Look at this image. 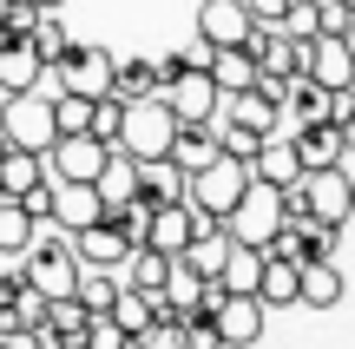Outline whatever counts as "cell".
Returning a JSON list of instances; mask_svg holds the SVG:
<instances>
[{
    "instance_id": "cell-1",
    "label": "cell",
    "mask_w": 355,
    "mask_h": 349,
    "mask_svg": "<svg viewBox=\"0 0 355 349\" xmlns=\"http://www.w3.org/2000/svg\"><path fill=\"white\" fill-rule=\"evenodd\" d=\"M171 132H178V112L165 105V92H145V99H125V126H119V158L132 165H152V158L171 152Z\"/></svg>"
},
{
    "instance_id": "cell-2",
    "label": "cell",
    "mask_w": 355,
    "mask_h": 349,
    "mask_svg": "<svg viewBox=\"0 0 355 349\" xmlns=\"http://www.w3.org/2000/svg\"><path fill=\"white\" fill-rule=\"evenodd\" d=\"M243 191H250V158H230V152H217L211 165H198V171L184 178V198H191L211 224H224L230 211H237Z\"/></svg>"
},
{
    "instance_id": "cell-3",
    "label": "cell",
    "mask_w": 355,
    "mask_h": 349,
    "mask_svg": "<svg viewBox=\"0 0 355 349\" xmlns=\"http://www.w3.org/2000/svg\"><path fill=\"white\" fill-rule=\"evenodd\" d=\"M0 139L20 145V152H46L60 132H53V92L26 86V92H0Z\"/></svg>"
},
{
    "instance_id": "cell-4",
    "label": "cell",
    "mask_w": 355,
    "mask_h": 349,
    "mask_svg": "<svg viewBox=\"0 0 355 349\" xmlns=\"http://www.w3.org/2000/svg\"><path fill=\"white\" fill-rule=\"evenodd\" d=\"M20 271H26V284H33L40 297H73L79 257H73V244H66V231L60 237H33V244L20 250Z\"/></svg>"
},
{
    "instance_id": "cell-5",
    "label": "cell",
    "mask_w": 355,
    "mask_h": 349,
    "mask_svg": "<svg viewBox=\"0 0 355 349\" xmlns=\"http://www.w3.org/2000/svg\"><path fill=\"white\" fill-rule=\"evenodd\" d=\"M105 165H112V145L92 139V132H60L46 145V178H60V185H92Z\"/></svg>"
},
{
    "instance_id": "cell-6",
    "label": "cell",
    "mask_w": 355,
    "mask_h": 349,
    "mask_svg": "<svg viewBox=\"0 0 355 349\" xmlns=\"http://www.w3.org/2000/svg\"><path fill=\"white\" fill-rule=\"evenodd\" d=\"M112 66L119 60L105 46H79L73 40V46L46 66V79H60V92H79V99H105V92H112Z\"/></svg>"
},
{
    "instance_id": "cell-7",
    "label": "cell",
    "mask_w": 355,
    "mask_h": 349,
    "mask_svg": "<svg viewBox=\"0 0 355 349\" xmlns=\"http://www.w3.org/2000/svg\"><path fill=\"white\" fill-rule=\"evenodd\" d=\"M277 224H283L277 185H257V178H250V191L237 198V211L224 218V231L237 237V244H257V250H270V237H277Z\"/></svg>"
},
{
    "instance_id": "cell-8",
    "label": "cell",
    "mask_w": 355,
    "mask_h": 349,
    "mask_svg": "<svg viewBox=\"0 0 355 349\" xmlns=\"http://www.w3.org/2000/svg\"><path fill=\"white\" fill-rule=\"evenodd\" d=\"M217 126L224 132H250V139H283V105L263 99L257 86H243V92H224V99H217Z\"/></svg>"
},
{
    "instance_id": "cell-9",
    "label": "cell",
    "mask_w": 355,
    "mask_h": 349,
    "mask_svg": "<svg viewBox=\"0 0 355 349\" xmlns=\"http://www.w3.org/2000/svg\"><path fill=\"white\" fill-rule=\"evenodd\" d=\"M296 198H303V218L316 224H349V171L343 165H322V171H303L296 178Z\"/></svg>"
},
{
    "instance_id": "cell-10",
    "label": "cell",
    "mask_w": 355,
    "mask_h": 349,
    "mask_svg": "<svg viewBox=\"0 0 355 349\" xmlns=\"http://www.w3.org/2000/svg\"><path fill=\"white\" fill-rule=\"evenodd\" d=\"M204 224H211V218H204L191 198H171V205L145 211V237H139V244H152V250H165V257H178V250H184Z\"/></svg>"
},
{
    "instance_id": "cell-11",
    "label": "cell",
    "mask_w": 355,
    "mask_h": 349,
    "mask_svg": "<svg viewBox=\"0 0 355 349\" xmlns=\"http://www.w3.org/2000/svg\"><path fill=\"white\" fill-rule=\"evenodd\" d=\"M336 224H316V218H283L277 224V237H270V250L277 257H290V264H322V257H336Z\"/></svg>"
},
{
    "instance_id": "cell-12",
    "label": "cell",
    "mask_w": 355,
    "mask_h": 349,
    "mask_svg": "<svg viewBox=\"0 0 355 349\" xmlns=\"http://www.w3.org/2000/svg\"><path fill=\"white\" fill-rule=\"evenodd\" d=\"M66 244H73V257H79V271H119V264L132 257V237H119L112 224L105 218H92V224H79L73 237H66Z\"/></svg>"
},
{
    "instance_id": "cell-13",
    "label": "cell",
    "mask_w": 355,
    "mask_h": 349,
    "mask_svg": "<svg viewBox=\"0 0 355 349\" xmlns=\"http://www.w3.org/2000/svg\"><path fill=\"white\" fill-rule=\"evenodd\" d=\"M263 303H257V297H237V290H230V297L224 303H217V316H211V323H217V343H224V349H250V343H263Z\"/></svg>"
},
{
    "instance_id": "cell-14",
    "label": "cell",
    "mask_w": 355,
    "mask_h": 349,
    "mask_svg": "<svg viewBox=\"0 0 355 349\" xmlns=\"http://www.w3.org/2000/svg\"><path fill=\"white\" fill-rule=\"evenodd\" d=\"M283 139H290V152H296V165H303V171L343 165V132H336V119H309V126H290Z\"/></svg>"
},
{
    "instance_id": "cell-15",
    "label": "cell",
    "mask_w": 355,
    "mask_h": 349,
    "mask_svg": "<svg viewBox=\"0 0 355 349\" xmlns=\"http://www.w3.org/2000/svg\"><path fill=\"white\" fill-rule=\"evenodd\" d=\"M99 211H105L99 185H60V178H53V205H46V224H53V231H66V237H73L79 224H92Z\"/></svg>"
},
{
    "instance_id": "cell-16",
    "label": "cell",
    "mask_w": 355,
    "mask_h": 349,
    "mask_svg": "<svg viewBox=\"0 0 355 349\" xmlns=\"http://www.w3.org/2000/svg\"><path fill=\"white\" fill-rule=\"evenodd\" d=\"M217 99H224V92L211 86V73H204V66H184V73L165 86V105H171L178 119H217Z\"/></svg>"
},
{
    "instance_id": "cell-17",
    "label": "cell",
    "mask_w": 355,
    "mask_h": 349,
    "mask_svg": "<svg viewBox=\"0 0 355 349\" xmlns=\"http://www.w3.org/2000/svg\"><path fill=\"white\" fill-rule=\"evenodd\" d=\"M250 33V7L243 0H204L198 7V40L204 46H243Z\"/></svg>"
},
{
    "instance_id": "cell-18",
    "label": "cell",
    "mask_w": 355,
    "mask_h": 349,
    "mask_svg": "<svg viewBox=\"0 0 355 349\" xmlns=\"http://www.w3.org/2000/svg\"><path fill=\"white\" fill-rule=\"evenodd\" d=\"M132 205L139 211H158V205H171V198H184V171L171 165V158H152V165H139L132 171Z\"/></svg>"
},
{
    "instance_id": "cell-19",
    "label": "cell",
    "mask_w": 355,
    "mask_h": 349,
    "mask_svg": "<svg viewBox=\"0 0 355 349\" xmlns=\"http://www.w3.org/2000/svg\"><path fill=\"white\" fill-rule=\"evenodd\" d=\"M343 290H349V277H343V264H336V257L296 264V303H309V310H336Z\"/></svg>"
},
{
    "instance_id": "cell-20",
    "label": "cell",
    "mask_w": 355,
    "mask_h": 349,
    "mask_svg": "<svg viewBox=\"0 0 355 349\" xmlns=\"http://www.w3.org/2000/svg\"><path fill=\"white\" fill-rule=\"evenodd\" d=\"M165 158H171V165L191 178L198 165H211V158H217V126H211V119H178L171 152H165Z\"/></svg>"
},
{
    "instance_id": "cell-21",
    "label": "cell",
    "mask_w": 355,
    "mask_h": 349,
    "mask_svg": "<svg viewBox=\"0 0 355 349\" xmlns=\"http://www.w3.org/2000/svg\"><path fill=\"white\" fill-rule=\"evenodd\" d=\"M263 310H290L296 303V264L277 257V250H263V264H257V290H250Z\"/></svg>"
},
{
    "instance_id": "cell-22",
    "label": "cell",
    "mask_w": 355,
    "mask_h": 349,
    "mask_svg": "<svg viewBox=\"0 0 355 349\" xmlns=\"http://www.w3.org/2000/svg\"><path fill=\"white\" fill-rule=\"evenodd\" d=\"M204 73H211L217 92H243V86H257V60H250V46H211Z\"/></svg>"
},
{
    "instance_id": "cell-23",
    "label": "cell",
    "mask_w": 355,
    "mask_h": 349,
    "mask_svg": "<svg viewBox=\"0 0 355 349\" xmlns=\"http://www.w3.org/2000/svg\"><path fill=\"white\" fill-rule=\"evenodd\" d=\"M250 178H257V185H277V191L303 178V165H296L290 139H263V145H257V152H250Z\"/></svg>"
},
{
    "instance_id": "cell-24",
    "label": "cell",
    "mask_w": 355,
    "mask_h": 349,
    "mask_svg": "<svg viewBox=\"0 0 355 349\" xmlns=\"http://www.w3.org/2000/svg\"><path fill=\"white\" fill-rule=\"evenodd\" d=\"M224 250H230V231H224V224H204V231L178 250V264H184L191 277H217V271H224Z\"/></svg>"
},
{
    "instance_id": "cell-25",
    "label": "cell",
    "mask_w": 355,
    "mask_h": 349,
    "mask_svg": "<svg viewBox=\"0 0 355 349\" xmlns=\"http://www.w3.org/2000/svg\"><path fill=\"white\" fill-rule=\"evenodd\" d=\"M46 79V66H40V53L26 46V40H13V46H0V92H26Z\"/></svg>"
},
{
    "instance_id": "cell-26",
    "label": "cell",
    "mask_w": 355,
    "mask_h": 349,
    "mask_svg": "<svg viewBox=\"0 0 355 349\" xmlns=\"http://www.w3.org/2000/svg\"><path fill=\"white\" fill-rule=\"evenodd\" d=\"M26 46L40 53V66H53V60H60L66 46H73V33H66V20H60V13H40V7H33V26H26Z\"/></svg>"
},
{
    "instance_id": "cell-27",
    "label": "cell",
    "mask_w": 355,
    "mask_h": 349,
    "mask_svg": "<svg viewBox=\"0 0 355 349\" xmlns=\"http://www.w3.org/2000/svg\"><path fill=\"white\" fill-rule=\"evenodd\" d=\"M33 237H40V224L20 211V198H0V257H20Z\"/></svg>"
},
{
    "instance_id": "cell-28",
    "label": "cell",
    "mask_w": 355,
    "mask_h": 349,
    "mask_svg": "<svg viewBox=\"0 0 355 349\" xmlns=\"http://www.w3.org/2000/svg\"><path fill=\"white\" fill-rule=\"evenodd\" d=\"M132 290H145V297H152V290H165V277H171V257L165 250H152V244H132Z\"/></svg>"
},
{
    "instance_id": "cell-29",
    "label": "cell",
    "mask_w": 355,
    "mask_h": 349,
    "mask_svg": "<svg viewBox=\"0 0 355 349\" xmlns=\"http://www.w3.org/2000/svg\"><path fill=\"white\" fill-rule=\"evenodd\" d=\"M105 316H112L125 337H139V330L152 323V297H145V290H132V284H119V290H112V310H105Z\"/></svg>"
},
{
    "instance_id": "cell-30",
    "label": "cell",
    "mask_w": 355,
    "mask_h": 349,
    "mask_svg": "<svg viewBox=\"0 0 355 349\" xmlns=\"http://www.w3.org/2000/svg\"><path fill=\"white\" fill-rule=\"evenodd\" d=\"M40 323H46L60 343H79V330H86L92 316H86V303H79V297H46V316H40Z\"/></svg>"
},
{
    "instance_id": "cell-31",
    "label": "cell",
    "mask_w": 355,
    "mask_h": 349,
    "mask_svg": "<svg viewBox=\"0 0 355 349\" xmlns=\"http://www.w3.org/2000/svg\"><path fill=\"white\" fill-rule=\"evenodd\" d=\"M277 33H290V40H316V33H322V0H283Z\"/></svg>"
},
{
    "instance_id": "cell-32",
    "label": "cell",
    "mask_w": 355,
    "mask_h": 349,
    "mask_svg": "<svg viewBox=\"0 0 355 349\" xmlns=\"http://www.w3.org/2000/svg\"><path fill=\"white\" fill-rule=\"evenodd\" d=\"M112 92H119V99H145V92H158V66L152 60H119L112 66Z\"/></svg>"
},
{
    "instance_id": "cell-33",
    "label": "cell",
    "mask_w": 355,
    "mask_h": 349,
    "mask_svg": "<svg viewBox=\"0 0 355 349\" xmlns=\"http://www.w3.org/2000/svg\"><path fill=\"white\" fill-rule=\"evenodd\" d=\"M112 290H119V277H112V271H79L73 297L86 303V316H105V310H112Z\"/></svg>"
},
{
    "instance_id": "cell-34",
    "label": "cell",
    "mask_w": 355,
    "mask_h": 349,
    "mask_svg": "<svg viewBox=\"0 0 355 349\" xmlns=\"http://www.w3.org/2000/svg\"><path fill=\"white\" fill-rule=\"evenodd\" d=\"M92 119V99H79V92H53V132H86Z\"/></svg>"
},
{
    "instance_id": "cell-35",
    "label": "cell",
    "mask_w": 355,
    "mask_h": 349,
    "mask_svg": "<svg viewBox=\"0 0 355 349\" xmlns=\"http://www.w3.org/2000/svg\"><path fill=\"white\" fill-rule=\"evenodd\" d=\"M139 349H184V323H178V316H152V323L139 330Z\"/></svg>"
},
{
    "instance_id": "cell-36",
    "label": "cell",
    "mask_w": 355,
    "mask_h": 349,
    "mask_svg": "<svg viewBox=\"0 0 355 349\" xmlns=\"http://www.w3.org/2000/svg\"><path fill=\"white\" fill-rule=\"evenodd\" d=\"M79 349H125V330H119L112 316H92V323L79 330Z\"/></svg>"
},
{
    "instance_id": "cell-37",
    "label": "cell",
    "mask_w": 355,
    "mask_h": 349,
    "mask_svg": "<svg viewBox=\"0 0 355 349\" xmlns=\"http://www.w3.org/2000/svg\"><path fill=\"white\" fill-rule=\"evenodd\" d=\"M184 349H224V343H217V323H211V316H184Z\"/></svg>"
},
{
    "instance_id": "cell-38",
    "label": "cell",
    "mask_w": 355,
    "mask_h": 349,
    "mask_svg": "<svg viewBox=\"0 0 355 349\" xmlns=\"http://www.w3.org/2000/svg\"><path fill=\"white\" fill-rule=\"evenodd\" d=\"M20 290H33V284H26V271H20V257H13L7 271H0V303H13V297H20Z\"/></svg>"
},
{
    "instance_id": "cell-39",
    "label": "cell",
    "mask_w": 355,
    "mask_h": 349,
    "mask_svg": "<svg viewBox=\"0 0 355 349\" xmlns=\"http://www.w3.org/2000/svg\"><path fill=\"white\" fill-rule=\"evenodd\" d=\"M343 26H349V7L343 0H322V33H343Z\"/></svg>"
},
{
    "instance_id": "cell-40",
    "label": "cell",
    "mask_w": 355,
    "mask_h": 349,
    "mask_svg": "<svg viewBox=\"0 0 355 349\" xmlns=\"http://www.w3.org/2000/svg\"><path fill=\"white\" fill-rule=\"evenodd\" d=\"M336 132H343V158H355V105H349L343 119H336Z\"/></svg>"
},
{
    "instance_id": "cell-41",
    "label": "cell",
    "mask_w": 355,
    "mask_h": 349,
    "mask_svg": "<svg viewBox=\"0 0 355 349\" xmlns=\"http://www.w3.org/2000/svg\"><path fill=\"white\" fill-rule=\"evenodd\" d=\"M26 7H40V13H60V7H66V0H26Z\"/></svg>"
},
{
    "instance_id": "cell-42",
    "label": "cell",
    "mask_w": 355,
    "mask_h": 349,
    "mask_svg": "<svg viewBox=\"0 0 355 349\" xmlns=\"http://www.w3.org/2000/svg\"><path fill=\"white\" fill-rule=\"evenodd\" d=\"M349 224H355V178H349Z\"/></svg>"
},
{
    "instance_id": "cell-43",
    "label": "cell",
    "mask_w": 355,
    "mask_h": 349,
    "mask_svg": "<svg viewBox=\"0 0 355 349\" xmlns=\"http://www.w3.org/2000/svg\"><path fill=\"white\" fill-rule=\"evenodd\" d=\"M0 20H7V0H0Z\"/></svg>"
},
{
    "instance_id": "cell-44",
    "label": "cell",
    "mask_w": 355,
    "mask_h": 349,
    "mask_svg": "<svg viewBox=\"0 0 355 349\" xmlns=\"http://www.w3.org/2000/svg\"><path fill=\"white\" fill-rule=\"evenodd\" d=\"M7 7H26V0H7Z\"/></svg>"
},
{
    "instance_id": "cell-45",
    "label": "cell",
    "mask_w": 355,
    "mask_h": 349,
    "mask_svg": "<svg viewBox=\"0 0 355 349\" xmlns=\"http://www.w3.org/2000/svg\"><path fill=\"white\" fill-rule=\"evenodd\" d=\"M343 7H349V13H355V0H343Z\"/></svg>"
},
{
    "instance_id": "cell-46",
    "label": "cell",
    "mask_w": 355,
    "mask_h": 349,
    "mask_svg": "<svg viewBox=\"0 0 355 349\" xmlns=\"http://www.w3.org/2000/svg\"><path fill=\"white\" fill-rule=\"evenodd\" d=\"M0 152H7V139H0Z\"/></svg>"
}]
</instances>
